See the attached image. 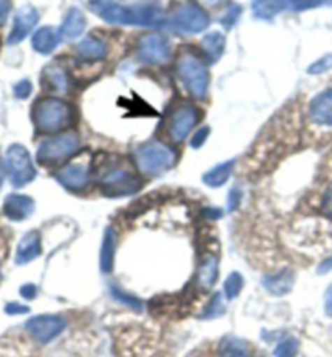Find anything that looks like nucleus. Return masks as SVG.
Wrapping results in <instances>:
<instances>
[{"instance_id": "nucleus-1", "label": "nucleus", "mask_w": 332, "mask_h": 357, "mask_svg": "<svg viewBox=\"0 0 332 357\" xmlns=\"http://www.w3.org/2000/svg\"><path fill=\"white\" fill-rule=\"evenodd\" d=\"M33 121L39 131L57 132L73 125L75 110L64 100L41 99L33 107Z\"/></svg>"}, {"instance_id": "nucleus-2", "label": "nucleus", "mask_w": 332, "mask_h": 357, "mask_svg": "<svg viewBox=\"0 0 332 357\" xmlns=\"http://www.w3.org/2000/svg\"><path fill=\"white\" fill-rule=\"evenodd\" d=\"M99 185L106 196L122 197L135 195L141 190L140 178L122 163L104 162L99 167Z\"/></svg>"}, {"instance_id": "nucleus-3", "label": "nucleus", "mask_w": 332, "mask_h": 357, "mask_svg": "<svg viewBox=\"0 0 332 357\" xmlns=\"http://www.w3.org/2000/svg\"><path fill=\"white\" fill-rule=\"evenodd\" d=\"M136 167L145 175H161L177 162V154L164 142L150 141L140 146L135 152Z\"/></svg>"}, {"instance_id": "nucleus-4", "label": "nucleus", "mask_w": 332, "mask_h": 357, "mask_svg": "<svg viewBox=\"0 0 332 357\" xmlns=\"http://www.w3.org/2000/svg\"><path fill=\"white\" fill-rule=\"evenodd\" d=\"M178 78L183 81L185 88L196 99H204L209 86V75L206 65L195 54L183 52L177 60Z\"/></svg>"}, {"instance_id": "nucleus-5", "label": "nucleus", "mask_w": 332, "mask_h": 357, "mask_svg": "<svg viewBox=\"0 0 332 357\" xmlns=\"http://www.w3.org/2000/svg\"><path fill=\"white\" fill-rule=\"evenodd\" d=\"M80 137L75 131H65L45 139L38 149V162L41 165H57L78 151Z\"/></svg>"}, {"instance_id": "nucleus-6", "label": "nucleus", "mask_w": 332, "mask_h": 357, "mask_svg": "<svg viewBox=\"0 0 332 357\" xmlns=\"http://www.w3.org/2000/svg\"><path fill=\"white\" fill-rule=\"evenodd\" d=\"M332 5V0H253V15L259 20H273L282 12H303V10Z\"/></svg>"}, {"instance_id": "nucleus-7", "label": "nucleus", "mask_w": 332, "mask_h": 357, "mask_svg": "<svg viewBox=\"0 0 332 357\" xmlns=\"http://www.w3.org/2000/svg\"><path fill=\"white\" fill-rule=\"evenodd\" d=\"M7 172L15 188H23L36 178V168L27 147L13 144L7 151Z\"/></svg>"}, {"instance_id": "nucleus-8", "label": "nucleus", "mask_w": 332, "mask_h": 357, "mask_svg": "<svg viewBox=\"0 0 332 357\" xmlns=\"http://www.w3.org/2000/svg\"><path fill=\"white\" fill-rule=\"evenodd\" d=\"M27 331L38 343H49L62 333L66 326V320L60 315H36L27 322Z\"/></svg>"}, {"instance_id": "nucleus-9", "label": "nucleus", "mask_w": 332, "mask_h": 357, "mask_svg": "<svg viewBox=\"0 0 332 357\" xmlns=\"http://www.w3.org/2000/svg\"><path fill=\"white\" fill-rule=\"evenodd\" d=\"M198 120L199 112L195 105H180L178 109L172 112L171 119H168V137H171L173 142H182L188 135H190L192 130L195 128Z\"/></svg>"}, {"instance_id": "nucleus-10", "label": "nucleus", "mask_w": 332, "mask_h": 357, "mask_svg": "<svg viewBox=\"0 0 332 357\" xmlns=\"http://www.w3.org/2000/svg\"><path fill=\"white\" fill-rule=\"evenodd\" d=\"M138 57L147 65H162L171 55L168 40L161 34H146L138 40Z\"/></svg>"}, {"instance_id": "nucleus-11", "label": "nucleus", "mask_w": 332, "mask_h": 357, "mask_svg": "<svg viewBox=\"0 0 332 357\" xmlns=\"http://www.w3.org/2000/svg\"><path fill=\"white\" fill-rule=\"evenodd\" d=\"M175 24L182 31L196 34L209 26V17L196 3H185L175 12Z\"/></svg>"}, {"instance_id": "nucleus-12", "label": "nucleus", "mask_w": 332, "mask_h": 357, "mask_svg": "<svg viewBox=\"0 0 332 357\" xmlns=\"http://www.w3.org/2000/svg\"><path fill=\"white\" fill-rule=\"evenodd\" d=\"M308 119L316 126L332 128V88L321 91L311 99Z\"/></svg>"}, {"instance_id": "nucleus-13", "label": "nucleus", "mask_w": 332, "mask_h": 357, "mask_svg": "<svg viewBox=\"0 0 332 357\" xmlns=\"http://www.w3.org/2000/svg\"><path fill=\"white\" fill-rule=\"evenodd\" d=\"M99 17L110 24H138L140 26V12L138 8L124 7L119 3H102L96 7Z\"/></svg>"}, {"instance_id": "nucleus-14", "label": "nucleus", "mask_w": 332, "mask_h": 357, "mask_svg": "<svg viewBox=\"0 0 332 357\" xmlns=\"http://www.w3.org/2000/svg\"><path fill=\"white\" fill-rule=\"evenodd\" d=\"M39 20L38 10L31 5H24L15 15L13 20V28L8 36V44H18L31 33V29L36 26Z\"/></svg>"}, {"instance_id": "nucleus-15", "label": "nucleus", "mask_w": 332, "mask_h": 357, "mask_svg": "<svg viewBox=\"0 0 332 357\" xmlns=\"http://www.w3.org/2000/svg\"><path fill=\"white\" fill-rule=\"evenodd\" d=\"M55 180L70 191H81L89 181V170L83 163H71L55 173Z\"/></svg>"}, {"instance_id": "nucleus-16", "label": "nucleus", "mask_w": 332, "mask_h": 357, "mask_svg": "<svg viewBox=\"0 0 332 357\" xmlns=\"http://www.w3.org/2000/svg\"><path fill=\"white\" fill-rule=\"evenodd\" d=\"M295 283V273L290 268H282L275 273H269L263 278V287L269 294L280 298L292 291Z\"/></svg>"}, {"instance_id": "nucleus-17", "label": "nucleus", "mask_w": 332, "mask_h": 357, "mask_svg": "<svg viewBox=\"0 0 332 357\" xmlns=\"http://www.w3.org/2000/svg\"><path fill=\"white\" fill-rule=\"evenodd\" d=\"M34 212V201L29 196L23 195H12L5 199L3 213L5 217L13 222H22Z\"/></svg>"}, {"instance_id": "nucleus-18", "label": "nucleus", "mask_w": 332, "mask_h": 357, "mask_svg": "<svg viewBox=\"0 0 332 357\" xmlns=\"http://www.w3.org/2000/svg\"><path fill=\"white\" fill-rule=\"evenodd\" d=\"M41 251H43V248H41V234L33 229V231L24 234L22 241H20L15 260H17L18 265L29 264L31 260L41 256Z\"/></svg>"}, {"instance_id": "nucleus-19", "label": "nucleus", "mask_w": 332, "mask_h": 357, "mask_svg": "<svg viewBox=\"0 0 332 357\" xmlns=\"http://www.w3.org/2000/svg\"><path fill=\"white\" fill-rule=\"evenodd\" d=\"M43 84L54 93H65L68 89V75L62 65L50 63L43 71Z\"/></svg>"}, {"instance_id": "nucleus-20", "label": "nucleus", "mask_w": 332, "mask_h": 357, "mask_svg": "<svg viewBox=\"0 0 332 357\" xmlns=\"http://www.w3.org/2000/svg\"><path fill=\"white\" fill-rule=\"evenodd\" d=\"M217 273H219L217 256L216 254L209 252L201 259V264H199V268H198L196 282L199 287L208 291V289H211L214 287V283H216Z\"/></svg>"}, {"instance_id": "nucleus-21", "label": "nucleus", "mask_w": 332, "mask_h": 357, "mask_svg": "<svg viewBox=\"0 0 332 357\" xmlns=\"http://www.w3.org/2000/svg\"><path fill=\"white\" fill-rule=\"evenodd\" d=\"M86 28V18L80 8H70L65 15V20L60 26V38L75 39L81 36Z\"/></svg>"}, {"instance_id": "nucleus-22", "label": "nucleus", "mask_w": 332, "mask_h": 357, "mask_svg": "<svg viewBox=\"0 0 332 357\" xmlns=\"http://www.w3.org/2000/svg\"><path fill=\"white\" fill-rule=\"evenodd\" d=\"M60 43V34H57L54 28L44 26L38 29L33 36V47L36 52L49 55L52 54Z\"/></svg>"}, {"instance_id": "nucleus-23", "label": "nucleus", "mask_w": 332, "mask_h": 357, "mask_svg": "<svg viewBox=\"0 0 332 357\" xmlns=\"http://www.w3.org/2000/svg\"><path fill=\"white\" fill-rule=\"evenodd\" d=\"M76 54L86 62H98V60L106 59L107 45L101 39L86 38L76 45Z\"/></svg>"}, {"instance_id": "nucleus-24", "label": "nucleus", "mask_w": 332, "mask_h": 357, "mask_svg": "<svg viewBox=\"0 0 332 357\" xmlns=\"http://www.w3.org/2000/svg\"><path fill=\"white\" fill-rule=\"evenodd\" d=\"M201 47L209 62H217L222 57L224 49H226V38L219 31H212L204 36L201 40Z\"/></svg>"}, {"instance_id": "nucleus-25", "label": "nucleus", "mask_w": 332, "mask_h": 357, "mask_svg": "<svg viewBox=\"0 0 332 357\" xmlns=\"http://www.w3.org/2000/svg\"><path fill=\"white\" fill-rule=\"evenodd\" d=\"M233 165H235V160H226V162L219 163V165L211 168V170H209L208 173H204L203 181L211 188L224 186L232 175Z\"/></svg>"}, {"instance_id": "nucleus-26", "label": "nucleus", "mask_w": 332, "mask_h": 357, "mask_svg": "<svg viewBox=\"0 0 332 357\" xmlns=\"http://www.w3.org/2000/svg\"><path fill=\"white\" fill-rule=\"evenodd\" d=\"M217 353L221 357H248L250 348L247 341L237 338V336L229 335L221 340Z\"/></svg>"}, {"instance_id": "nucleus-27", "label": "nucleus", "mask_w": 332, "mask_h": 357, "mask_svg": "<svg viewBox=\"0 0 332 357\" xmlns=\"http://www.w3.org/2000/svg\"><path fill=\"white\" fill-rule=\"evenodd\" d=\"M114 256H115V234L110 228L106 229L104 238H102L99 265L104 273H110L114 268Z\"/></svg>"}, {"instance_id": "nucleus-28", "label": "nucleus", "mask_w": 332, "mask_h": 357, "mask_svg": "<svg viewBox=\"0 0 332 357\" xmlns=\"http://www.w3.org/2000/svg\"><path fill=\"white\" fill-rule=\"evenodd\" d=\"M224 312H226V301H224L221 293H214L208 304L204 305L203 312L199 314V319H217L224 315Z\"/></svg>"}, {"instance_id": "nucleus-29", "label": "nucleus", "mask_w": 332, "mask_h": 357, "mask_svg": "<svg viewBox=\"0 0 332 357\" xmlns=\"http://www.w3.org/2000/svg\"><path fill=\"white\" fill-rule=\"evenodd\" d=\"M243 284H245V280L242 275L238 272H232L227 277L226 283H224V293H226L229 299H235L240 293H242Z\"/></svg>"}, {"instance_id": "nucleus-30", "label": "nucleus", "mask_w": 332, "mask_h": 357, "mask_svg": "<svg viewBox=\"0 0 332 357\" xmlns=\"http://www.w3.org/2000/svg\"><path fill=\"white\" fill-rule=\"evenodd\" d=\"M110 294L114 296V299H117L119 303H122L124 305H129V307L133 309V310H138V312H140V310L143 309V303L140 299L135 298V296L129 294V293H125L124 289H120L119 287H114V284H112Z\"/></svg>"}, {"instance_id": "nucleus-31", "label": "nucleus", "mask_w": 332, "mask_h": 357, "mask_svg": "<svg viewBox=\"0 0 332 357\" xmlns=\"http://www.w3.org/2000/svg\"><path fill=\"white\" fill-rule=\"evenodd\" d=\"M298 353V341L294 336H287L274 349L275 357H295Z\"/></svg>"}, {"instance_id": "nucleus-32", "label": "nucleus", "mask_w": 332, "mask_h": 357, "mask_svg": "<svg viewBox=\"0 0 332 357\" xmlns=\"http://www.w3.org/2000/svg\"><path fill=\"white\" fill-rule=\"evenodd\" d=\"M240 15H242V7L237 3H232L231 8L227 10L226 15L221 18V23L224 24V28L226 29H231L235 26V23H237V20L240 18Z\"/></svg>"}, {"instance_id": "nucleus-33", "label": "nucleus", "mask_w": 332, "mask_h": 357, "mask_svg": "<svg viewBox=\"0 0 332 357\" xmlns=\"http://www.w3.org/2000/svg\"><path fill=\"white\" fill-rule=\"evenodd\" d=\"M321 212L326 218L332 220V181L326 186L323 196H321Z\"/></svg>"}, {"instance_id": "nucleus-34", "label": "nucleus", "mask_w": 332, "mask_h": 357, "mask_svg": "<svg viewBox=\"0 0 332 357\" xmlns=\"http://www.w3.org/2000/svg\"><path fill=\"white\" fill-rule=\"evenodd\" d=\"M332 66V55H324L323 59H319L318 62L311 63V66H308V73L310 75H321L324 71H328Z\"/></svg>"}, {"instance_id": "nucleus-35", "label": "nucleus", "mask_w": 332, "mask_h": 357, "mask_svg": "<svg viewBox=\"0 0 332 357\" xmlns=\"http://www.w3.org/2000/svg\"><path fill=\"white\" fill-rule=\"evenodd\" d=\"M209 132H211L209 126H203V128H199V130L193 132V137L190 141V146L193 147V149H199V147H201L204 142H206Z\"/></svg>"}, {"instance_id": "nucleus-36", "label": "nucleus", "mask_w": 332, "mask_h": 357, "mask_svg": "<svg viewBox=\"0 0 332 357\" xmlns=\"http://www.w3.org/2000/svg\"><path fill=\"white\" fill-rule=\"evenodd\" d=\"M31 91H33L31 83H29L28 79H22L18 84H15L13 93H15V98L28 99L29 94H31Z\"/></svg>"}, {"instance_id": "nucleus-37", "label": "nucleus", "mask_w": 332, "mask_h": 357, "mask_svg": "<svg viewBox=\"0 0 332 357\" xmlns=\"http://www.w3.org/2000/svg\"><path fill=\"white\" fill-rule=\"evenodd\" d=\"M240 201H242V192H240V190H235L231 191V195H229V199H227V204H229V211L233 212L237 211L238 206H240Z\"/></svg>"}, {"instance_id": "nucleus-38", "label": "nucleus", "mask_w": 332, "mask_h": 357, "mask_svg": "<svg viewBox=\"0 0 332 357\" xmlns=\"http://www.w3.org/2000/svg\"><path fill=\"white\" fill-rule=\"evenodd\" d=\"M5 312L10 314V315H17V314H28L29 309L27 305L23 304H18V303H10L5 305Z\"/></svg>"}, {"instance_id": "nucleus-39", "label": "nucleus", "mask_w": 332, "mask_h": 357, "mask_svg": "<svg viewBox=\"0 0 332 357\" xmlns=\"http://www.w3.org/2000/svg\"><path fill=\"white\" fill-rule=\"evenodd\" d=\"M10 8H12V3H10V0H0V28H2L5 22H7Z\"/></svg>"}, {"instance_id": "nucleus-40", "label": "nucleus", "mask_w": 332, "mask_h": 357, "mask_svg": "<svg viewBox=\"0 0 332 357\" xmlns=\"http://www.w3.org/2000/svg\"><path fill=\"white\" fill-rule=\"evenodd\" d=\"M20 293H22V296L24 299H34L36 294H38V288L34 287V284L28 283L24 284V287H22V289H20Z\"/></svg>"}, {"instance_id": "nucleus-41", "label": "nucleus", "mask_w": 332, "mask_h": 357, "mask_svg": "<svg viewBox=\"0 0 332 357\" xmlns=\"http://www.w3.org/2000/svg\"><path fill=\"white\" fill-rule=\"evenodd\" d=\"M324 312L326 315L332 317V283L329 284V288L326 289V294H324Z\"/></svg>"}, {"instance_id": "nucleus-42", "label": "nucleus", "mask_w": 332, "mask_h": 357, "mask_svg": "<svg viewBox=\"0 0 332 357\" xmlns=\"http://www.w3.org/2000/svg\"><path fill=\"white\" fill-rule=\"evenodd\" d=\"M222 2L224 0H199V3L206 8H214V7H217V5H221Z\"/></svg>"}, {"instance_id": "nucleus-43", "label": "nucleus", "mask_w": 332, "mask_h": 357, "mask_svg": "<svg viewBox=\"0 0 332 357\" xmlns=\"http://www.w3.org/2000/svg\"><path fill=\"white\" fill-rule=\"evenodd\" d=\"M0 188H2V176H0Z\"/></svg>"}]
</instances>
